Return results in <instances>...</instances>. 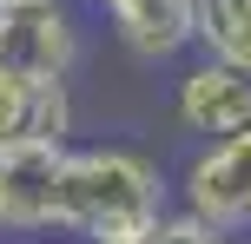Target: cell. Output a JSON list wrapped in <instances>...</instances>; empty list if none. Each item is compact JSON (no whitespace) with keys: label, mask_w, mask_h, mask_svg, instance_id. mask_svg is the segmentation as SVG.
Segmentation results:
<instances>
[{"label":"cell","mask_w":251,"mask_h":244,"mask_svg":"<svg viewBox=\"0 0 251 244\" xmlns=\"http://www.w3.org/2000/svg\"><path fill=\"white\" fill-rule=\"evenodd\" d=\"M0 7H33V0H0Z\"/></svg>","instance_id":"9"},{"label":"cell","mask_w":251,"mask_h":244,"mask_svg":"<svg viewBox=\"0 0 251 244\" xmlns=\"http://www.w3.org/2000/svg\"><path fill=\"white\" fill-rule=\"evenodd\" d=\"M178 126L192 132V139H225V132L251 126V73L231 60H212V53H199V60L178 73Z\"/></svg>","instance_id":"5"},{"label":"cell","mask_w":251,"mask_h":244,"mask_svg":"<svg viewBox=\"0 0 251 244\" xmlns=\"http://www.w3.org/2000/svg\"><path fill=\"white\" fill-rule=\"evenodd\" d=\"M79 60V26L66 0L0 7V73L13 79H66Z\"/></svg>","instance_id":"4"},{"label":"cell","mask_w":251,"mask_h":244,"mask_svg":"<svg viewBox=\"0 0 251 244\" xmlns=\"http://www.w3.org/2000/svg\"><path fill=\"white\" fill-rule=\"evenodd\" d=\"M119 46L139 60H172L192 46V0H100Z\"/></svg>","instance_id":"6"},{"label":"cell","mask_w":251,"mask_h":244,"mask_svg":"<svg viewBox=\"0 0 251 244\" xmlns=\"http://www.w3.org/2000/svg\"><path fill=\"white\" fill-rule=\"evenodd\" d=\"M178 211L218 224V231H245L251 224V126L199 145V158L178 178Z\"/></svg>","instance_id":"2"},{"label":"cell","mask_w":251,"mask_h":244,"mask_svg":"<svg viewBox=\"0 0 251 244\" xmlns=\"http://www.w3.org/2000/svg\"><path fill=\"white\" fill-rule=\"evenodd\" d=\"M60 139H13L0 145V231L40 238L60 231Z\"/></svg>","instance_id":"3"},{"label":"cell","mask_w":251,"mask_h":244,"mask_svg":"<svg viewBox=\"0 0 251 244\" xmlns=\"http://www.w3.org/2000/svg\"><path fill=\"white\" fill-rule=\"evenodd\" d=\"M192 46L251 73V0H192Z\"/></svg>","instance_id":"7"},{"label":"cell","mask_w":251,"mask_h":244,"mask_svg":"<svg viewBox=\"0 0 251 244\" xmlns=\"http://www.w3.org/2000/svg\"><path fill=\"white\" fill-rule=\"evenodd\" d=\"M212 244H238V238H231V231H218V238H212Z\"/></svg>","instance_id":"8"},{"label":"cell","mask_w":251,"mask_h":244,"mask_svg":"<svg viewBox=\"0 0 251 244\" xmlns=\"http://www.w3.org/2000/svg\"><path fill=\"white\" fill-rule=\"evenodd\" d=\"M165 198V178L132 145H66L60 158V231L86 244H126L139 238Z\"/></svg>","instance_id":"1"}]
</instances>
